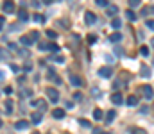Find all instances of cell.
<instances>
[{"label":"cell","mask_w":154,"mask_h":134,"mask_svg":"<svg viewBox=\"0 0 154 134\" xmlns=\"http://www.w3.org/2000/svg\"><path fill=\"white\" fill-rule=\"evenodd\" d=\"M152 111H154V105H152Z\"/></svg>","instance_id":"9f6ffc18"},{"label":"cell","mask_w":154,"mask_h":134,"mask_svg":"<svg viewBox=\"0 0 154 134\" xmlns=\"http://www.w3.org/2000/svg\"><path fill=\"white\" fill-rule=\"evenodd\" d=\"M29 38H31V39H32V38H39V32H36V31H34V32H31V36H29Z\"/></svg>","instance_id":"60d3db41"},{"label":"cell","mask_w":154,"mask_h":134,"mask_svg":"<svg viewBox=\"0 0 154 134\" xmlns=\"http://www.w3.org/2000/svg\"><path fill=\"white\" fill-rule=\"evenodd\" d=\"M32 105L39 107L41 111H47V102H45V100H32Z\"/></svg>","instance_id":"8fae6325"},{"label":"cell","mask_w":154,"mask_h":134,"mask_svg":"<svg viewBox=\"0 0 154 134\" xmlns=\"http://www.w3.org/2000/svg\"><path fill=\"white\" fill-rule=\"evenodd\" d=\"M111 27H113V29H120V27H122L120 18H113V20H111Z\"/></svg>","instance_id":"ac0fdd59"},{"label":"cell","mask_w":154,"mask_h":134,"mask_svg":"<svg viewBox=\"0 0 154 134\" xmlns=\"http://www.w3.org/2000/svg\"><path fill=\"white\" fill-rule=\"evenodd\" d=\"M65 107H68V109H70V107H73V102H72V100H68V102H65Z\"/></svg>","instance_id":"b9f144b4"},{"label":"cell","mask_w":154,"mask_h":134,"mask_svg":"<svg viewBox=\"0 0 154 134\" xmlns=\"http://www.w3.org/2000/svg\"><path fill=\"white\" fill-rule=\"evenodd\" d=\"M18 18L22 20V22H27V20H29V13L25 11V9H22V11H18Z\"/></svg>","instance_id":"4fadbf2b"},{"label":"cell","mask_w":154,"mask_h":134,"mask_svg":"<svg viewBox=\"0 0 154 134\" xmlns=\"http://www.w3.org/2000/svg\"><path fill=\"white\" fill-rule=\"evenodd\" d=\"M2 9H4V13L11 15V13H16V5H15L13 0H5V2L2 4Z\"/></svg>","instance_id":"6da1fadb"},{"label":"cell","mask_w":154,"mask_h":134,"mask_svg":"<svg viewBox=\"0 0 154 134\" xmlns=\"http://www.w3.org/2000/svg\"><path fill=\"white\" fill-rule=\"evenodd\" d=\"M47 36H49V38H57V32L52 31V29H49V31H47Z\"/></svg>","instance_id":"4316f807"},{"label":"cell","mask_w":154,"mask_h":134,"mask_svg":"<svg viewBox=\"0 0 154 134\" xmlns=\"http://www.w3.org/2000/svg\"><path fill=\"white\" fill-rule=\"evenodd\" d=\"M91 93H93V95H100V90H99V88H93Z\"/></svg>","instance_id":"ee69618b"},{"label":"cell","mask_w":154,"mask_h":134,"mask_svg":"<svg viewBox=\"0 0 154 134\" xmlns=\"http://www.w3.org/2000/svg\"><path fill=\"white\" fill-rule=\"evenodd\" d=\"M49 48H50V50H54V52H57V50H59V46H57V45H50Z\"/></svg>","instance_id":"7bdbcfd3"},{"label":"cell","mask_w":154,"mask_h":134,"mask_svg":"<svg viewBox=\"0 0 154 134\" xmlns=\"http://www.w3.org/2000/svg\"><path fill=\"white\" fill-rule=\"evenodd\" d=\"M151 43H152V48H154V38H152V41H151Z\"/></svg>","instance_id":"f907efd6"},{"label":"cell","mask_w":154,"mask_h":134,"mask_svg":"<svg viewBox=\"0 0 154 134\" xmlns=\"http://www.w3.org/2000/svg\"><path fill=\"white\" fill-rule=\"evenodd\" d=\"M5 93H7V95H11V93H13V88H11V86H7V88H5Z\"/></svg>","instance_id":"bcb514c9"},{"label":"cell","mask_w":154,"mask_h":134,"mask_svg":"<svg viewBox=\"0 0 154 134\" xmlns=\"http://www.w3.org/2000/svg\"><path fill=\"white\" fill-rule=\"evenodd\" d=\"M0 127H2V120H0Z\"/></svg>","instance_id":"db71d44e"},{"label":"cell","mask_w":154,"mask_h":134,"mask_svg":"<svg viewBox=\"0 0 154 134\" xmlns=\"http://www.w3.org/2000/svg\"><path fill=\"white\" fill-rule=\"evenodd\" d=\"M4 25H5V18H4V16H0V31L4 29Z\"/></svg>","instance_id":"d590c367"},{"label":"cell","mask_w":154,"mask_h":134,"mask_svg":"<svg viewBox=\"0 0 154 134\" xmlns=\"http://www.w3.org/2000/svg\"><path fill=\"white\" fill-rule=\"evenodd\" d=\"M152 64H154V61H152Z\"/></svg>","instance_id":"6f0895ef"},{"label":"cell","mask_w":154,"mask_h":134,"mask_svg":"<svg viewBox=\"0 0 154 134\" xmlns=\"http://www.w3.org/2000/svg\"><path fill=\"white\" fill-rule=\"evenodd\" d=\"M142 93H143V97L147 100H152V97H154V90H152V86H149V84L142 86Z\"/></svg>","instance_id":"3957f363"},{"label":"cell","mask_w":154,"mask_h":134,"mask_svg":"<svg viewBox=\"0 0 154 134\" xmlns=\"http://www.w3.org/2000/svg\"><path fill=\"white\" fill-rule=\"evenodd\" d=\"M102 111H100V109H95V111H93V118H95V120H102Z\"/></svg>","instance_id":"44dd1931"},{"label":"cell","mask_w":154,"mask_h":134,"mask_svg":"<svg viewBox=\"0 0 154 134\" xmlns=\"http://www.w3.org/2000/svg\"><path fill=\"white\" fill-rule=\"evenodd\" d=\"M79 123H81L83 127H90V125H91V123L88 122V120H79Z\"/></svg>","instance_id":"836d02e7"},{"label":"cell","mask_w":154,"mask_h":134,"mask_svg":"<svg viewBox=\"0 0 154 134\" xmlns=\"http://www.w3.org/2000/svg\"><path fill=\"white\" fill-rule=\"evenodd\" d=\"M65 115H66V113H65L63 109H54V111H52V116H54L56 120H61V118H65Z\"/></svg>","instance_id":"7c38bea8"},{"label":"cell","mask_w":154,"mask_h":134,"mask_svg":"<svg viewBox=\"0 0 154 134\" xmlns=\"http://www.w3.org/2000/svg\"><path fill=\"white\" fill-rule=\"evenodd\" d=\"M115 116H117V113L115 111H108V113H106V122H113V120H115Z\"/></svg>","instance_id":"e0dca14e"},{"label":"cell","mask_w":154,"mask_h":134,"mask_svg":"<svg viewBox=\"0 0 154 134\" xmlns=\"http://www.w3.org/2000/svg\"><path fill=\"white\" fill-rule=\"evenodd\" d=\"M41 118H43V115H41V113H34V115H32V123H34V125H38L39 122H41Z\"/></svg>","instance_id":"9a60e30c"},{"label":"cell","mask_w":154,"mask_h":134,"mask_svg":"<svg viewBox=\"0 0 154 134\" xmlns=\"http://www.w3.org/2000/svg\"><path fill=\"white\" fill-rule=\"evenodd\" d=\"M32 41H34V39H31L29 36H23L22 39H20V43H22V45H27V46H29V45H32Z\"/></svg>","instance_id":"ffe728a7"},{"label":"cell","mask_w":154,"mask_h":134,"mask_svg":"<svg viewBox=\"0 0 154 134\" xmlns=\"http://www.w3.org/2000/svg\"><path fill=\"white\" fill-rule=\"evenodd\" d=\"M32 134H39V132H32Z\"/></svg>","instance_id":"11a10c76"},{"label":"cell","mask_w":154,"mask_h":134,"mask_svg":"<svg viewBox=\"0 0 154 134\" xmlns=\"http://www.w3.org/2000/svg\"><path fill=\"white\" fill-rule=\"evenodd\" d=\"M73 100H83V95L81 93H73Z\"/></svg>","instance_id":"8d00e7d4"},{"label":"cell","mask_w":154,"mask_h":134,"mask_svg":"<svg viewBox=\"0 0 154 134\" xmlns=\"http://www.w3.org/2000/svg\"><path fill=\"white\" fill-rule=\"evenodd\" d=\"M125 104L131 105V107L138 105V97H136V95H129V97H127V100H125Z\"/></svg>","instance_id":"9c48e42d"},{"label":"cell","mask_w":154,"mask_h":134,"mask_svg":"<svg viewBox=\"0 0 154 134\" xmlns=\"http://www.w3.org/2000/svg\"><path fill=\"white\" fill-rule=\"evenodd\" d=\"M13 107H15V104H13V100H5V113H7V115H11L13 113Z\"/></svg>","instance_id":"d6986e66"},{"label":"cell","mask_w":154,"mask_h":134,"mask_svg":"<svg viewBox=\"0 0 154 134\" xmlns=\"http://www.w3.org/2000/svg\"><path fill=\"white\" fill-rule=\"evenodd\" d=\"M47 97H49V100H50V102H57V100H59V93H57V90H54V88H47Z\"/></svg>","instance_id":"7a4b0ae2"},{"label":"cell","mask_w":154,"mask_h":134,"mask_svg":"<svg viewBox=\"0 0 154 134\" xmlns=\"http://www.w3.org/2000/svg\"><path fill=\"white\" fill-rule=\"evenodd\" d=\"M109 39H111L113 43H118L120 39H122V34H120V32H113V34L109 36Z\"/></svg>","instance_id":"2e32d148"},{"label":"cell","mask_w":154,"mask_h":134,"mask_svg":"<svg viewBox=\"0 0 154 134\" xmlns=\"http://www.w3.org/2000/svg\"><path fill=\"white\" fill-rule=\"evenodd\" d=\"M102 134H111V132H102Z\"/></svg>","instance_id":"f5cc1de1"},{"label":"cell","mask_w":154,"mask_h":134,"mask_svg":"<svg viewBox=\"0 0 154 134\" xmlns=\"http://www.w3.org/2000/svg\"><path fill=\"white\" fill-rule=\"evenodd\" d=\"M0 59H7V50L0 46Z\"/></svg>","instance_id":"484cf974"},{"label":"cell","mask_w":154,"mask_h":134,"mask_svg":"<svg viewBox=\"0 0 154 134\" xmlns=\"http://www.w3.org/2000/svg\"><path fill=\"white\" fill-rule=\"evenodd\" d=\"M131 134H147L143 129H131Z\"/></svg>","instance_id":"83f0119b"},{"label":"cell","mask_w":154,"mask_h":134,"mask_svg":"<svg viewBox=\"0 0 154 134\" xmlns=\"http://www.w3.org/2000/svg\"><path fill=\"white\" fill-rule=\"evenodd\" d=\"M63 61H65L63 56H56V63H63Z\"/></svg>","instance_id":"ab89813d"},{"label":"cell","mask_w":154,"mask_h":134,"mask_svg":"<svg viewBox=\"0 0 154 134\" xmlns=\"http://www.w3.org/2000/svg\"><path fill=\"white\" fill-rule=\"evenodd\" d=\"M145 25L149 27L151 31H154V20H147V22H145Z\"/></svg>","instance_id":"f1b7e54d"},{"label":"cell","mask_w":154,"mask_h":134,"mask_svg":"<svg viewBox=\"0 0 154 134\" xmlns=\"http://www.w3.org/2000/svg\"><path fill=\"white\" fill-rule=\"evenodd\" d=\"M111 73H113V70L109 68V66H104V68L99 70V75L100 77H111Z\"/></svg>","instance_id":"ba28073f"},{"label":"cell","mask_w":154,"mask_h":134,"mask_svg":"<svg viewBox=\"0 0 154 134\" xmlns=\"http://www.w3.org/2000/svg\"><path fill=\"white\" fill-rule=\"evenodd\" d=\"M151 13H154V7H151Z\"/></svg>","instance_id":"816d5d0a"},{"label":"cell","mask_w":154,"mask_h":134,"mask_svg":"<svg viewBox=\"0 0 154 134\" xmlns=\"http://www.w3.org/2000/svg\"><path fill=\"white\" fill-rule=\"evenodd\" d=\"M122 52H124V50L120 48V46H117V48H115V54H117V56H122Z\"/></svg>","instance_id":"f35d334b"},{"label":"cell","mask_w":154,"mask_h":134,"mask_svg":"<svg viewBox=\"0 0 154 134\" xmlns=\"http://www.w3.org/2000/svg\"><path fill=\"white\" fill-rule=\"evenodd\" d=\"M11 70H13V72H18V70H20V66H16V64H11Z\"/></svg>","instance_id":"f6af8a7d"},{"label":"cell","mask_w":154,"mask_h":134,"mask_svg":"<svg viewBox=\"0 0 154 134\" xmlns=\"http://www.w3.org/2000/svg\"><path fill=\"white\" fill-rule=\"evenodd\" d=\"M124 82H122V80H115V82H113V90H118L120 88V86H122Z\"/></svg>","instance_id":"f546056e"},{"label":"cell","mask_w":154,"mask_h":134,"mask_svg":"<svg viewBox=\"0 0 154 134\" xmlns=\"http://www.w3.org/2000/svg\"><path fill=\"white\" fill-rule=\"evenodd\" d=\"M117 13H118L117 5H108V7H106V15L108 16H117Z\"/></svg>","instance_id":"30bf717a"},{"label":"cell","mask_w":154,"mask_h":134,"mask_svg":"<svg viewBox=\"0 0 154 134\" xmlns=\"http://www.w3.org/2000/svg\"><path fill=\"white\" fill-rule=\"evenodd\" d=\"M34 20H36V22H43V16H41V15H38V13H36V15H34Z\"/></svg>","instance_id":"74e56055"},{"label":"cell","mask_w":154,"mask_h":134,"mask_svg":"<svg viewBox=\"0 0 154 134\" xmlns=\"http://www.w3.org/2000/svg\"><path fill=\"white\" fill-rule=\"evenodd\" d=\"M95 4L99 5V7H108V5H109L108 0H95Z\"/></svg>","instance_id":"603a6c76"},{"label":"cell","mask_w":154,"mask_h":134,"mask_svg":"<svg viewBox=\"0 0 154 134\" xmlns=\"http://www.w3.org/2000/svg\"><path fill=\"white\" fill-rule=\"evenodd\" d=\"M140 56L147 57V56H149V48H147V46H140Z\"/></svg>","instance_id":"cb8c5ba5"},{"label":"cell","mask_w":154,"mask_h":134,"mask_svg":"<svg viewBox=\"0 0 154 134\" xmlns=\"http://www.w3.org/2000/svg\"><path fill=\"white\" fill-rule=\"evenodd\" d=\"M70 82L75 86V88H79V86H83V79L79 75H75V73H72V75H70Z\"/></svg>","instance_id":"52a82bcc"},{"label":"cell","mask_w":154,"mask_h":134,"mask_svg":"<svg viewBox=\"0 0 154 134\" xmlns=\"http://www.w3.org/2000/svg\"><path fill=\"white\" fill-rule=\"evenodd\" d=\"M149 13H151V7H143V9H142V15H143V16H147Z\"/></svg>","instance_id":"e575fe53"},{"label":"cell","mask_w":154,"mask_h":134,"mask_svg":"<svg viewBox=\"0 0 154 134\" xmlns=\"http://www.w3.org/2000/svg\"><path fill=\"white\" fill-rule=\"evenodd\" d=\"M93 134H102V131H100V129H95V131H93Z\"/></svg>","instance_id":"c3c4849f"},{"label":"cell","mask_w":154,"mask_h":134,"mask_svg":"<svg viewBox=\"0 0 154 134\" xmlns=\"http://www.w3.org/2000/svg\"><path fill=\"white\" fill-rule=\"evenodd\" d=\"M149 111H151V109H149L147 105H142V107H140V113H142V115H147Z\"/></svg>","instance_id":"1f68e13d"},{"label":"cell","mask_w":154,"mask_h":134,"mask_svg":"<svg viewBox=\"0 0 154 134\" xmlns=\"http://www.w3.org/2000/svg\"><path fill=\"white\" fill-rule=\"evenodd\" d=\"M84 22L88 23V25H93V23L97 22V16L93 15L91 11H86V13H84Z\"/></svg>","instance_id":"277c9868"},{"label":"cell","mask_w":154,"mask_h":134,"mask_svg":"<svg viewBox=\"0 0 154 134\" xmlns=\"http://www.w3.org/2000/svg\"><path fill=\"white\" fill-rule=\"evenodd\" d=\"M29 125H31V123L27 122V120H18V122L15 123V129H16V131H23V129H27Z\"/></svg>","instance_id":"8992f818"},{"label":"cell","mask_w":154,"mask_h":134,"mask_svg":"<svg viewBox=\"0 0 154 134\" xmlns=\"http://www.w3.org/2000/svg\"><path fill=\"white\" fill-rule=\"evenodd\" d=\"M41 2H43V4H47V5H50L52 2H54V0H41Z\"/></svg>","instance_id":"7dc6e473"},{"label":"cell","mask_w":154,"mask_h":134,"mask_svg":"<svg viewBox=\"0 0 154 134\" xmlns=\"http://www.w3.org/2000/svg\"><path fill=\"white\" fill-rule=\"evenodd\" d=\"M140 4H142V0H129V5H131V7H138Z\"/></svg>","instance_id":"d4e9b609"},{"label":"cell","mask_w":154,"mask_h":134,"mask_svg":"<svg viewBox=\"0 0 154 134\" xmlns=\"http://www.w3.org/2000/svg\"><path fill=\"white\" fill-rule=\"evenodd\" d=\"M140 75L142 77H151V70H149V66H142V70H140Z\"/></svg>","instance_id":"5bb4252c"},{"label":"cell","mask_w":154,"mask_h":134,"mask_svg":"<svg viewBox=\"0 0 154 134\" xmlns=\"http://www.w3.org/2000/svg\"><path fill=\"white\" fill-rule=\"evenodd\" d=\"M95 41H97V36H93V34H90V36H88V43H90V45H93Z\"/></svg>","instance_id":"4dcf8cb0"},{"label":"cell","mask_w":154,"mask_h":134,"mask_svg":"<svg viewBox=\"0 0 154 134\" xmlns=\"http://www.w3.org/2000/svg\"><path fill=\"white\" fill-rule=\"evenodd\" d=\"M4 79V72H0V80H2Z\"/></svg>","instance_id":"681fc988"},{"label":"cell","mask_w":154,"mask_h":134,"mask_svg":"<svg viewBox=\"0 0 154 134\" xmlns=\"http://www.w3.org/2000/svg\"><path fill=\"white\" fill-rule=\"evenodd\" d=\"M111 102L113 104H115V105H120V104H124V97L122 95H120V93H113V95H111Z\"/></svg>","instance_id":"5b68a950"},{"label":"cell","mask_w":154,"mask_h":134,"mask_svg":"<svg viewBox=\"0 0 154 134\" xmlns=\"http://www.w3.org/2000/svg\"><path fill=\"white\" fill-rule=\"evenodd\" d=\"M125 16H127V20H131V22H135V20H136V15L133 11H125Z\"/></svg>","instance_id":"7402d4cb"},{"label":"cell","mask_w":154,"mask_h":134,"mask_svg":"<svg viewBox=\"0 0 154 134\" xmlns=\"http://www.w3.org/2000/svg\"><path fill=\"white\" fill-rule=\"evenodd\" d=\"M38 46H39V48H41V50H49V43H38Z\"/></svg>","instance_id":"d6a6232c"}]
</instances>
